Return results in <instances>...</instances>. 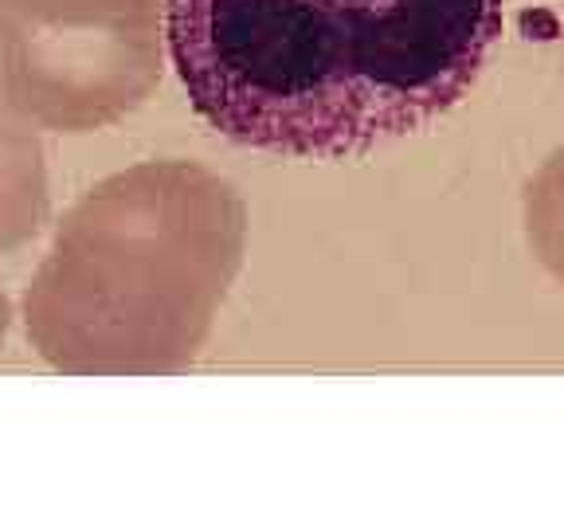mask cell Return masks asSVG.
I'll list each match as a JSON object with an SVG mask.
<instances>
[{"label": "cell", "mask_w": 564, "mask_h": 529, "mask_svg": "<svg viewBox=\"0 0 564 529\" xmlns=\"http://www.w3.org/2000/svg\"><path fill=\"white\" fill-rule=\"evenodd\" d=\"M193 110L243 150L361 158L470 95L502 0H161Z\"/></svg>", "instance_id": "1"}, {"label": "cell", "mask_w": 564, "mask_h": 529, "mask_svg": "<svg viewBox=\"0 0 564 529\" xmlns=\"http://www.w3.org/2000/svg\"><path fill=\"white\" fill-rule=\"evenodd\" d=\"M247 251V204L196 161H141L59 220L24 291L32 349L67 377H173L200 357Z\"/></svg>", "instance_id": "2"}, {"label": "cell", "mask_w": 564, "mask_h": 529, "mask_svg": "<svg viewBox=\"0 0 564 529\" xmlns=\"http://www.w3.org/2000/svg\"><path fill=\"white\" fill-rule=\"evenodd\" d=\"M161 0H0V87L35 126L87 133L161 83Z\"/></svg>", "instance_id": "3"}, {"label": "cell", "mask_w": 564, "mask_h": 529, "mask_svg": "<svg viewBox=\"0 0 564 529\" xmlns=\"http://www.w3.org/2000/svg\"><path fill=\"white\" fill-rule=\"evenodd\" d=\"M47 220V165L35 122L0 87V256L32 244Z\"/></svg>", "instance_id": "4"}, {"label": "cell", "mask_w": 564, "mask_h": 529, "mask_svg": "<svg viewBox=\"0 0 564 529\" xmlns=\"http://www.w3.org/2000/svg\"><path fill=\"white\" fill-rule=\"evenodd\" d=\"M529 251L564 291V150H556L525 185Z\"/></svg>", "instance_id": "5"}, {"label": "cell", "mask_w": 564, "mask_h": 529, "mask_svg": "<svg viewBox=\"0 0 564 529\" xmlns=\"http://www.w3.org/2000/svg\"><path fill=\"white\" fill-rule=\"evenodd\" d=\"M9 326H12V306H9V299L0 294V342H4V334H9Z\"/></svg>", "instance_id": "6"}]
</instances>
